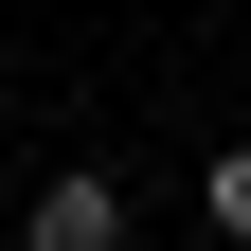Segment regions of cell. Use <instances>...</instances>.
Instances as JSON below:
<instances>
[{
	"mask_svg": "<svg viewBox=\"0 0 251 251\" xmlns=\"http://www.w3.org/2000/svg\"><path fill=\"white\" fill-rule=\"evenodd\" d=\"M198 198H215V233H233V251H251V144H233V162H215V179H198Z\"/></svg>",
	"mask_w": 251,
	"mask_h": 251,
	"instance_id": "cell-2",
	"label": "cell"
},
{
	"mask_svg": "<svg viewBox=\"0 0 251 251\" xmlns=\"http://www.w3.org/2000/svg\"><path fill=\"white\" fill-rule=\"evenodd\" d=\"M18 251H126V179H108V162L36 179V215H18Z\"/></svg>",
	"mask_w": 251,
	"mask_h": 251,
	"instance_id": "cell-1",
	"label": "cell"
}]
</instances>
